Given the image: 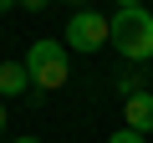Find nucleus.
Masks as SVG:
<instances>
[{"label":"nucleus","instance_id":"obj_9","mask_svg":"<svg viewBox=\"0 0 153 143\" xmlns=\"http://www.w3.org/2000/svg\"><path fill=\"white\" fill-rule=\"evenodd\" d=\"M0 133H5V97H0Z\"/></svg>","mask_w":153,"mask_h":143},{"label":"nucleus","instance_id":"obj_12","mask_svg":"<svg viewBox=\"0 0 153 143\" xmlns=\"http://www.w3.org/2000/svg\"><path fill=\"white\" fill-rule=\"evenodd\" d=\"M16 143H41V138H16Z\"/></svg>","mask_w":153,"mask_h":143},{"label":"nucleus","instance_id":"obj_5","mask_svg":"<svg viewBox=\"0 0 153 143\" xmlns=\"http://www.w3.org/2000/svg\"><path fill=\"white\" fill-rule=\"evenodd\" d=\"M21 87H31V77H26V61H0V97H16Z\"/></svg>","mask_w":153,"mask_h":143},{"label":"nucleus","instance_id":"obj_4","mask_svg":"<svg viewBox=\"0 0 153 143\" xmlns=\"http://www.w3.org/2000/svg\"><path fill=\"white\" fill-rule=\"evenodd\" d=\"M123 128H133V133H153V92H128V102H123Z\"/></svg>","mask_w":153,"mask_h":143},{"label":"nucleus","instance_id":"obj_2","mask_svg":"<svg viewBox=\"0 0 153 143\" xmlns=\"http://www.w3.org/2000/svg\"><path fill=\"white\" fill-rule=\"evenodd\" d=\"M26 77H31V87H41V92L66 87V77H71L66 41H36V46L26 51Z\"/></svg>","mask_w":153,"mask_h":143},{"label":"nucleus","instance_id":"obj_8","mask_svg":"<svg viewBox=\"0 0 153 143\" xmlns=\"http://www.w3.org/2000/svg\"><path fill=\"white\" fill-rule=\"evenodd\" d=\"M133 5H143V0H117V10H133Z\"/></svg>","mask_w":153,"mask_h":143},{"label":"nucleus","instance_id":"obj_11","mask_svg":"<svg viewBox=\"0 0 153 143\" xmlns=\"http://www.w3.org/2000/svg\"><path fill=\"white\" fill-rule=\"evenodd\" d=\"M10 5H16V0H0V10H10Z\"/></svg>","mask_w":153,"mask_h":143},{"label":"nucleus","instance_id":"obj_3","mask_svg":"<svg viewBox=\"0 0 153 143\" xmlns=\"http://www.w3.org/2000/svg\"><path fill=\"white\" fill-rule=\"evenodd\" d=\"M107 41H112V16L71 10V21H66V51H97Z\"/></svg>","mask_w":153,"mask_h":143},{"label":"nucleus","instance_id":"obj_1","mask_svg":"<svg viewBox=\"0 0 153 143\" xmlns=\"http://www.w3.org/2000/svg\"><path fill=\"white\" fill-rule=\"evenodd\" d=\"M112 46H117L123 61H148L153 56V10L148 5L117 10L112 16Z\"/></svg>","mask_w":153,"mask_h":143},{"label":"nucleus","instance_id":"obj_7","mask_svg":"<svg viewBox=\"0 0 153 143\" xmlns=\"http://www.w3.org/2000/svg\"><path fill=\"white\" fill-rule=\"evenodd\" d=\"M21 5H26V10H41V5H46V0H21Z\"/></svg>","mask_w":153,"mask_h":143},{"label":"nucleus","instance_id":"obj_6","mask_svg":"<svg viewBox=\"0 0 153 143\" xmlns=\"http://www.w3.org/2000/svg\"><path fill=\"white\" fill-rule=\"evenodd\" d=\"M107 143H148V138H143V133H133V128H117Z\"/></svg>","mask_w":153,"mask_h":143},{"label":"nucleus","instance_id":"obj_10","mask_svg":"<svg viewBox=\"0 0 153 143\" xmlns=\"http://www.w3.org/2000/svg\"><path fill=\"white\" fill-rule=\"evenodd\" d=\"M71 5H76V10H87V0H71Z\"/></svg>","mask_w":153,"mask_h":143}]
</instances>
